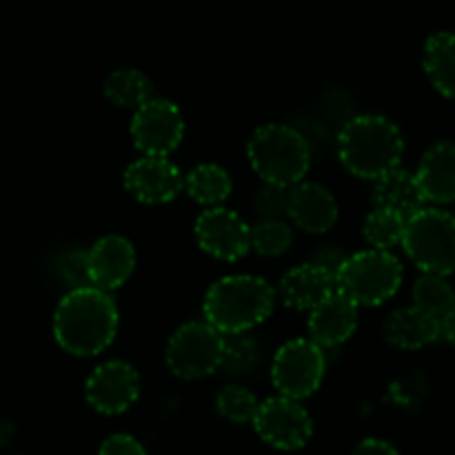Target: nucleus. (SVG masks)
<instances>
[{
	"mask_svg": "<svg viewBox=\"0 0 455 455\" xmlns=\"http://www.w3.org/2000/svg\"><path fill=\"white\" fill-rule=\"evenodd\" d=\"M98 455H147V451L133 435L114 434L100 444Z\"/></svg>",
	"mask_w": 455,
	"mask_h": 455,
	"instance_id": "obj_32",
	"label": "nucleus"
},
{
	"mask_svg": "<svg viewBox=\"0 0 455 455\" xmlns=\"http://www.w3.org/2000/svg\"><path fill=\"white\" fill-rule=\"evenodd\" d=\"M413 307L443 320L455 305V291L447 275L422 274L413 283Z\"/></svg>",
	"mask_w": 455,
	"mask_h": 455,
	"instance_id": "obj_24",
	"label": "nucleus"
},
{
	"mask_svg": "<svg viewBox=\"0 0 455 455\" xmlns=\"http://www.w3.org/2000/svg\"><path fill=\"white\" fill-rule=\"evenodd\" d=\"M422 65L431 84L444 98L455 100V34L438 31L429 36L425 43V53H422Z\"/></svg>",
	"mask_w": 455,
	"mask_h": 455,
	"instance_id": "obj_21",
	"label": "nucleus"
},
{
	"mask_svg": "<svg viewBox=\"0 0 455 455\" xmlns=\"http://www.w3.org/2000/svg\"><path fill=\"white\" fill-rule=\"evenodd\" d=\"M289 189L275 185H262L256 194L253 207L260 220H283L287 216Z\"/></svg>",
	"mask_w": 455,
	"mask_h": 455,
	"instance_id": "obj_30",
	"label": "nucleus"
},
{
	"mask_svg": "<svg viewBox=\"0 0 455 455\" xmlns=\"http://www.w3.org/2000/svg\"><path fill=\"white\" fill-rule=\"evenodd\" d=\"M136 269V249L123 235H105L87 251L89 284L100 291H114L132 278Z\"/></svg>",
	"mask_w": 455,
	"mask_h": 455,
	"instance_id": "obj_14",
	"label": "nucleus"
},
{
	"mask_svg": "<svg viewBox=\"0 0 455 455\" xmlns=\"http://www.w3.org/2000/svg\"><path fill=\"white\" fill-rule=\"evenodd\" d=\"M371 203L373 207L389 209L403 218H411L413 213L425 207V198L418 189L416 176L403 167L391 169L373 180Z\"/></svg>",
	"mask_w": 455,
	"mask_h": 455,
	"instance_id": "obj_20",
	"label": "nucleus"
},
{
	"mask_svg": "<svg viewBox=\"0 0 455 455\" xmlns=\"http://www.w3.org/2000/svg\"><path fill=\"white\" fill-rule=\"evenodd\" d=\"M140 395V378L129 363L109 360L92 371L84 382V398L102 416L124 413Z\"/></svg>",
	"mask_w": 455,
	"mask_h": 455,
	"instance_id": "obj_11",
	"label": "nucleus"
},
{
	"mask_svg": "<svg viewBox=\"0 0 455 455\" xmlns=\"http://www.w3.org/2000/svg\"><path fill=\"white\" fill-rule=\"evenodd\" d=\"M102 92L105 98L114 107H123V109H133L145 105L147 100H151V80L147 78L142 71L138 69H116L107 76L105 84H102Z\"/></svg>",
	"mask_w": 455,
	"mask_h": 455,
	"instance_id": "obj_23",
	"label": "nucleus"
},
{
	"mask_svg": "<svg viewBox=\"0 0 455 455\" xmlns=\"http://www.w3.org/2000/svg\"><path fill=\"white\" fill-rule=\"evenodd\" d=\"M382 331H385V340L395 349L418 351L440 340L443 320L429 315L418 307H403V309L391 311Z\"/></svg>",
	"mask_w": 455,
	"mask_h": 455,
	"instance_id": "obj_18",
	"label": "nucleus"
},
{
	"mask_svg": "<svg viewBox=\"0 0 455 455\" xmlns=\"http://www.w3.org/2000/svg\"><path fill=\"white\" fill-rule=\"evenodd\" d=\"M287 216L307 234H327L338 220V203L318 182H298L289 189Z\"/></svg>",
	"mask_w": 455,
	"mask_h": 455,
	"instance_id": "obj_16",
	"label": "nucleus"
},
{
	"mask_svg": "<svg viewBox=\"0 0 455 455\" xmlns=\"http://www.w3.org/2000/svg\"><path fill=\"white\" fill-rule=\"evenodd\" d=\"M443 336L455 347V305L453 309L443 318Z\"/></svg>",
	"mask_w": 455,
	"mask_h": 455,
	"instance_id": "obj_34",
	"label": "nucleus"
},
{
	"mask_svg": "<svg viewBox=\"0 0 455 455\" xmlns=\"http://www.w3.org/2000/svg\"><path fill=\"white\" fill-rule=\"evenodd\" d=\"M249 229L251 227L235 212L212 207L196 220V240L200 249L216 260L235 262L249 253Z\"/></svg>",
	"mask_w": 455,
	"mask_h": 455,
	"instance_id": "obj_12",
	"label": "nucleus"
},
{
	"mask_svg": "<svg viewBox=\"0 0 455 455\" xmlns=\"http://www.w3.org/2000/svg\"><path fill=\"white\" fill-rule=\"evenodd\" d=\"M324 369V351L309 338H296L275 351L271 363V382L280 395L300 403L320 389Z\"/></svg>",
	"mask_w": 455,
	"mask_h": 455,
	"instance_id": "obj_8",
	"label": "nucleus"
},
{
	"mask_svg": "<svg viewBox=\"0 0 455 455\" xmlns=\"http://www.w3.org/2000/svg\"><path fill=\"white\" fill-rule=\"evenodd\" d=\"M347 253L342 251L340 247H336V244H323L320 249H315L314 256H311V265H315L318 269H323L324 274L331 275L333 280H336L338 271L342 269V265H345L347 260Z\"/></svg>",
	"mask_w": 455,
	"mask_h": 455,
	"instance_id": "obj_31",
	"label": "nucleus"
},
{
	"mask_svg": "<svg viewBox=\"0 0 455 455\" xmlns=\"http://www.w3.org/2000/svg\"><path fill=\"white\" fill-rule=\"evenodd\" d=\"M275 298L278 293L265 278L247 274L225 275L204 296V323L222 336L249 333L274 314Z\"/></svg>",
	"mask_w": 455,
	"mask_h": 455,
	"instance_id": "obj_2",
	"label": "nucleus"
},
{
	"mask_svg": "<svg viewBox=\"0 0 455 455\" xmlns=\"http://www.w3.org/2000/svg\"><path fill=\"white\" fill-rule=\"evenodd\" d=\"M251 169L265 185L291 189L311 167V149L305 138L287 124L269 123L251 133L247 145Z\"/></svg>",
	"mask_w": 455,
	"mask_h": 455,
	"instance_id": "obj_4",
	"label": "nucleus"
},
{
	"mask_svg": "<svg viewBox=\"0 0 455 455\" xmlns=\"http://www.w3.org/2000/svg\"><path fill=\"white\" fill-rule=\"evenodd\" d=\"M53 274H56L58 283L65 284L69 291L92 287L87 274V251L83 249H67V251L58 253L53 260Z\"/></svg>",
	"mask_w": 455,
	"mask_h": 455,
	"instance_id": "obj_29",
	"label": "nucleus"
},
{
	"mask_svg": "<svg viewBox=\"0 0 455 455\" xmlns=\"http://www.w3.org/2000/svg\"><path fill=\"white\" fill-rule=\"evenodd\" d=\"M124 189L145 204H164L185 189V176L169 158L142 156L124 172Z\"/></svg>",
	"mask_w": 455,
	"mask_h": 455,
	"instance_id": "obj_13",
	"label": "nucleus"
},
{
	"mask_svg": "<svg viewBox=\"0 0 455 455\" xmlns=\"http://www.w3.org/2000/svg\"><path fill=\"white\" fill-rule=\"evenodd\" d=\"M260 364V347L256 338L249 333H234L225 336V351H222V364L229 376H249Z\"/></svg>",
	"mask_w": 455,
	"mask_h": 455,
	"instance_id": "obj_26",
	"label": "nucleus"
},
{
	"mask_svg": "<svg viewBox=\"0 0 455 455\" xmlns=\"http://www.w3.org/2000/svg\"><path fill=\"white\" fill-rule=\"evenodd\" d=\"M403 284V262L391 251L367 249L349 256L336 275V291L355 307H378L391 300Z\"/></svg>",
	"mask_w": 455,
	"mask_h": 455,
	"instance_id": "obj_5",
	"label": "nucleus"
},
{
	"mask_svg": "<svg viewBox=\"0 0 455 455\" xmlns=\"http://www.w3.org/2000/svg\"><path fill=\"white\" fill-rule=\"evenodd\" d=\"M132 140L142 156H160L167 158L178 149L185 136V118L182 111L164 98H151L133 111Z\"/></svg>",
	"mask_w": 455,
	"mask_h": 455,
	"instance_id": "obj_10",
	"label": "nucleus"
},
{
	"mask_svg": "<svg viewBox=\"0 0 455 455\" xmlns=\"http://www.w3.org/2000/svg\"><path fill=\"white\" fill-rule=\"evenodd\" d=\"M118 307L107 291L84 287L67 291L53 314V338L76 358L102 354L118 333Z\"/></svg>",
	"mask_w": 455,
	"mask_h": 455,
	"instance_id": "obj_1",
	"label": "nucleus"
},
{
	"mask_svg": "<svg viewBox=\"0 0 455 455\" xmlns=\"http://www.w3.org/2000/svg\"><path fill=\"white\" fill-rule=\"evenodd\" d=\"M403 154V133L385 116H355L338 133V158L342 167L363 180H376L400 167Z\"/></svg>",
	"mask_w": 455,
	"mask_h": 455,
	"instance_id": "obj_3",
	"label": "nucleus"
},
{
	"mask_svg": "<svg viewBox=\"0 0 455 455\" xmlns=\"http://www.w3.org/2000/svg\"><path fill=\"white\" fill-rule=\"evenodd\" d=\"M358 311L349 298L342 296L340 291H333L309 311V323H307L309 340L315 342L320 349L340 347L358 329Z\"/></svg>",
	"mask_w": 455,
	"mask_h": 455,
	"instance_id": "obj_15",
	"label": "nucleus"
},
{
	"mask_svg": "<svg viewBox=\"0 0 455 455\" xmlns=\"http://www.w3.org/2000/svg\"><path fill=\"white\" fill-rule=\"evenodd\" d=\"M416 182L425 203L449 204L455 200V145L435 142L422 154Z\"/></svg>",
	"mask_w": 455,
	"mask_h": 455,
	"instance_id": "obj_17",
	"label": "nucleus"
},
{
	"mask_svg": "<svg viewBox=\"0 0 455 455\" xmlns=\"http://www.w3.org/2000/svg\"><path fill=\"white\" fill-rule=\"evenodd\" d=\"M12 434H13V427L9 425L7 420L0 418V444H7V440L12 438Z\"/></svg>",
	"mask_w": 455,
	"mask_h": 455,
	"instance_id": "obj_35",
	"label": "nucleus"
},
{
	"mask_svg": "<svg viewBox=\"0 0 455 455\" xmlns=\"http://www.w3.org/2000/svg\"><path fill=\"white\" fill-rule=\"evenodd\" d=\"M222 351L225 336L204 320H194L173 331L164 349V358L173 376L182 380H200L220 369Z\"/></svg>",
	"mask_w": 455,
	"mask_h": 455,
	"instance_id": "obj_7",
	"label": "nucleus"
},
{
	"mask_svg": "<svg viewBox=\"0 0 455 455\" xmlns=\"http://www.w3.org/2000/svg\"><path fill=\"white\" fill-rule=\"evenodd\" d=\"M260 400L251 394L249 389L240 385H229L220 389L216 395V409L225 420L235 422V425H244V422H253L256 418Z\"/></svg>",
	"mask_w": 455,
	"mask_h": 455,
	"instance_id": "obj_28",
	"label": "nucleus"
},
{
	"mask_svg": "<svg viewBox=\"0 0 455 455\" xmlns=\"http://www.w3.org/2000/svg\"><path fill=\"white\" fill-rule=\"evenodd\" d=\"M336 291V280L311 262L289 269L280 280V300L293 311H311Z\"/></svg>",
	"mask_w": 455,
	"mask_h": 455,
	"instance_id": "obj_19",
	"label": "nucleus"
},
{
	"mask_svg": "<svg viewBox=\"0 0 455 455\" xmlns=\"http://www.w3.org/2000/svg\"><path fill=\"white\" fill-rule=\"evenodd\" d=\"M293 243L291 227L284 220H260L249 229V247L265 258H278Z\"/></svg>",
	"mask_w": 455,
	"mask_h": 455,
	"instance_id": "obj_27",
	"label": "nucleus"
},
{
	"mask_svg": "<svg viewBox=\"0 0 455 455\" xmlns=\"http://www.w3.org/2000/svg\"><path fill=\"white\" fill-rule=\"evenodd\" d=\"M234 182L227 169L220 164L203 163L198 167L191 169L185 176V191L196 200L198 204H204L207 209L220 207L227 198L231 196Z\"/></svg>",
	"mask_w": 455,
	"mask_h": 455,
	"instance_id": "obj_22",
	"label": "nucleus"
},
{
	"mask_svg": "<svg viewBox=\"0 0 455 455\" xmlns=\"http://www.w3.org/2000/svg\"><path fill=\"white\" fill-rule=\"evenodd\" d=\"M351 455H400V451L394 447V444L387 443V440L367 438L354 449V453Z\"/></svg>",
	"mask_w": 455,
	"mask_h": 455,
	"instance_id": "obj_33",
	"label": "nucleus"
},
{
	"mask_svg": "<svg viewBox=\"0 0 455 455\" xmlns=\"http://www.w3.org/2000/svg\"><path fill=\"white\" fill-rule=\"evenodd\" d=\"M404 225H407V218H403L400 213L373 207V212L364 218L363 235L371 244V249L391 251V249L403 243Z\"/></svg>",
	"mask_w": 455,
	"mask_h": 455,
	"instance_id": "obj_25",
	"label": "nucleus"
},
{
	"mask_svg": "<svg viewBox=\"0 0 455 455\" xmlns=\"http://www.w3.org/2000/svg\"><path fill=\"white\" fill-rule=\"evenodd\" d=\"M400 244L422 274L451 275L455 271V216L438 207H422L407 218Z\"/></svg>",
	"mask_w": 455,
	"mask_h": 455,
	"instance_id": "obj_6",
	"label": "nucleus"
},
{
	"mask_svg": "<svg viewBox=\"0 0 455 455\" xmlns=\"http://www.w3.org/2000/svg\"><path fill=\"white\" fill-rule=\"evenodd\" d=\"M251 425L262 443L278 451H298L307 447L314 435V422L307 409L298 400H289L284 395L260 403Z\"/></svg>",
	"mask_w": 455,
	"mask_h": 455,
	"instance_id": "obj_9",
	"label": "nucleus"
}]
</instances>
